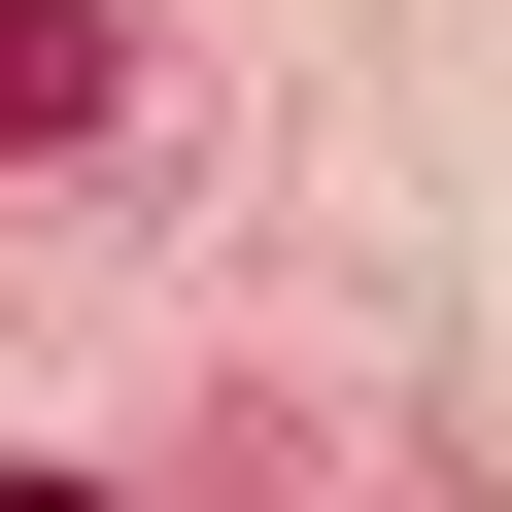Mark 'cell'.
Masks as SVG:
<instances>
[{
    "label": "cell",
    "instance_id": "6da1fadb",
    "mask_svg": "<svg viewBox=\"0 0 512 512\" xmlns=\"http://www.w3.org/2000/svg\"><path fill=\"white\" fill-rule=\"evenodd\" d=\"M103 137V0H0V171H69Z\"/></svg>",
    "mask_w": 512,
    "mask_h": 512
},
{
    "label": "cell",
    "instance_id": "7a4b0ae2",
    "mask_svg": "<svg viewBox=\"0 0 512 512\" xmlns=\"http://www.w3.org/2000/svg\"><path fill=\"white\" fill-rule=\"evenodd\" d=\"M0 512H103V478H0Z\"/></svg>",
    "mask_w": 512,
    "mask_h": 512
}]
</instances>
